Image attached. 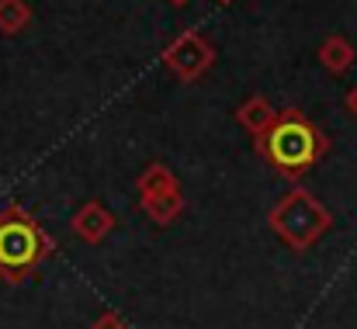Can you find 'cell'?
Masks as SVG:
<instances>
[{"mask_svg": "<svg viewBox=\"0 0 357 329\" xmlns=\"http://www.w3.org/2000/svg\"><path fill=\"white\" fill-rule=\"evenodd\" d=\"M326 149H330L326 135L316 128V121L309 114H302L298 108L278 111L271 128L264 135H257V153L264 156V163L274 167L288 181L305 177L326 156Z\"/></svg>", "mask_w": 357, "mask_h": 329, "instance_id": "obj_1", "label": "cell"}, {"mask_svg": "<svg viewBox=\"0 0 357 329\" xmlns=\"http://www.w3.org/2000/svg\"><path fill=\"white\" fill-rule=\"evenodd\" d=\"M52 253L49 232L21 205H7L0 212V277L7 284H21L31 270Z\"/></svg>", "mask_w": 357, "mask_h": 329, "instance_id": "obj_2", "label": "cell"}, {"mask_svg": "<svg viewBox=\"0 0 357 329\" xmlns=\"http://www.w3.org/2000/svg\"><path fill=\"white\" fill-rule=\"evenodd\" d=\"M267 225H271L274 236H278L281 243H288L295 253H305V250H312V246L330 232L333 215H330V208H326L323 201H316L312 191L295 188V191H288V194L271 208Z\"/></svg>", "mask_w": 357, "mask_h": 329, "instance_id": "obj_3", "label": "cell"}, {"mask_svg": "<svg viewBox=\"0 0 357 329\" xmlns=\"http://www.w3.org/2000/svg\"><path fill=\"white\" fill-rule=\"evenodd\" d=\"M160 63L184 84H195L202 80L212 66H215V45L198 35V31H181L163 52H160Z\"/></svg>", "mask_w": 357, "mask_h": 329, "instance_id": "obj_4", "label": "cell"}, {"mask_svg": "<svg viewBox=\"0 0 357 329\" xmlns=\"http://www.w3.org/2000/svg\"><path fill=\"white\" fill-rule=\"evenodd\" d=\"M115 215H112V208H105L101 201H87V205H80L77 208V215L70 222V229H73V236L77 239H84V243H101L105 236H112L115 232Z\"/></svg>", "mask_w": 357, "mask_h": 329, "instance_id": "obj_5", "label": "cell"}, {"mask_svg": "<svg viewBox=\"0 0 357 329\" xmlns=\"http://www.w3.org/2000/svg\"><path fill=\"white\" fill-rule=\"evenodd\" d=\"M316 56H319V66H323L326 73H333V77L347 73V70L357 63L354 45H351L344 35H330V38H323L319 49H316Z\"/></svg>", "mask_w": 357, "mask_h": 329, "instance_id": "obj_6", "label": "cell"}, {"mask_svg": "<svg viewBox=\"0 0 357 329\" xmlns=\"http://www.w3.org/2000/svg\"><path fill=\"white\" fill-rule=\"evenodd\" d=\"M278 118V108L264 98V94H253V98H246L243 105L236 108V121L257 139V135H264L267 128H271V121Z\"/></svg>", "mask_w": 357, "mask_h": 329, "instance_id": "obj_7", "label": "cell"}, {"mask_svg": "<svg viewBox=\"0 0 357 329\" xmlns=\"http://www.w3.org/2000/svg\"><path fill=\"white\" fill-rule=\"evenodd\" d=\"M139 208L146 212V219L153 225H170L184 212V194L181 191H167V194H149V198H139Z\"/></svg>", "mask_w": 357, "mask_h": 329, "instance_id": "obj_8", "label": "cell"}, {"mask_svg": "<svg viewBox=\"0 0 357 329\" xmlns=\"http://www.w3.org/2000/svg\"><path fill=\"white\" fill-rule=\"evenodd\" d=\"M135 191H139V198H149V194L181 191V184H177V174H174L167 163H149V167L135 177Z\"/></svg>", "mask_w": 357, "mask_h": 329, "instance_id": "obj_9", "label": "cell"}, {"mask_svg": "<svg viewBox=\"0 0 357 329\" xmlns=\"http://www.w3.org/2000/svg\"><path fill=\"white\" fill-rule=\"evenodd\" d=\"M31 21L28 0H0V35H21Z\"/></svg>", "mask_w": 357, "mask_h": 329, "instance_id": "obj_10", "label": "cell"}, {"mask_svg": "<svg viewBox=\"0 0 357 329\" xmlns=\"http://www.w3.org/2000/svg\"><path fill=\"white\" fill-rule=\"evenodd\" d=\"M91 329H128V326L121 323L119 312H105V316H98V323H94Z\"/></svg>", "mask_w": 357, "mask_h": 329, "instance_id": "obj_11", "label": "cell"}, {"mask_svg": "<svg viewBox=\"0 0 357 329\" xmlns=\"http://www.w3.org/2000/svg\"><path fill=\"white\" fill-rule=\"evenodd\" d=\"M344 108H347V114H351V118L357 121V84L351 87V91H347V98H344Z\"/></svg>", "mask_w": 357, "mask_h": 329, "instance_id": "obj_12", "label": "cell"}, {"mask_svg": "<svg viewBox=\"0 0 357 329\" xmlns=\"http://www.w3.org/2000/svg\"><path fill=\"white\" fill-rule=\"evenodd\" d=\"M167 3H170V7H188L191 0H167Z\"/></svg>", "mask_w": 357, "mask_h": 329, "instance_id": "obj_13", "label": "cell"}, {"mask_svg": "<svg viewBox=\"0 0 357 329\" xmlns=\"http://www.w3.org/2000/svg\"><path fill=\"white\" fill-rule=\"evenodd\" d=\"M219 3H233V0H219Z\"/></svg>", "mask_w": 357, "mask_h": 329, "instance_id": "obj_14", "label": "cell"}]
</instances>
